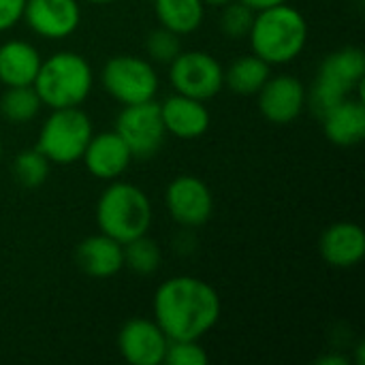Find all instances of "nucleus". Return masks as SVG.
<instances>
[{"instance_id":"a878e982","label":"nucleus","mask_w":365,"mask_h":365,"mask_svg":"<svg viewBox=\"0 0 365 365\" xmlns=\"http://www.w3.org/2000/svg\"><path fill=\"white\" fill-rule=\"evenodd\" d=\"M145 47H148L150 58L154 62H160V64H169L182 51L180 34H175L173 30H169L165 26H160V28L150 32Z\"/></svg>"},{"instance_id":"7c9ffc66","label":"nucleus","mask_w":365,"mask_h":365,"mask_svg":"<svg viewBox=\"0 0 365 365\" xmlns=\"http://www.w3.org/2000/svg\"><path fill=\"white\" fill-rule=\"evenodd\" d=\"M203 4H210V6H225L227 2H231V0H201Z\"/></svg>"},{"instance_id":"dca6fc26","label":"nucleus","mask_w":365,"mask_h":365,"mask_svg":"<svg viewBox=\"0 0 365 365\" xmlns=\"http://www.w3.org/2000/svg\"><path fill=\"white\" fill-rule=\"evenodd\" d=\"M321 257L331 267L349 269L361 263L365 257V233L357 222H336L321 235Z\"/></svg>"},{"instance_id":"c756f323","label":"nucleus","mask_w":365,"mask_h":365,"mask_svg":"<svg viewBox=\"0 0 365 365\" xmlns=\"http://www.w3.org/2000/svg\"><path fill=\"white\" fill-rule=\"evenodd\" d=\"M349 364V359L346 357H342V355H325V357H321L319 359V365H346Z\"/></svg>"},{"instance_id":"ddd939ff","label":"nucleus","mask_w":365,"mask_h":365,"mask_svg":"<svg viewBox=\"0 0 365 365\" xmlns=\"http://www.w3.org/2000/svg\"><path fill=\"white\" fill-rule=\"evenodd\" d=\"M257 96L263 118L274 124H289L306 109V86L293 75H269Z\"/></svg>"},{"instance_id":"423d86ee","label":"nucleus","mask_w":365,"mask_h":365,"mask_svg":"<svg viewBox=\"0 0 365 365\" xmlns=\"http://www.w3.org/2000/svg\"><path fill=\"white\" fill-rule=\"evenodd\" d=\"M92 120L79 107L51 109L41 126L36 150L53 165H73L92 139Z\"/></svg>"},{"instance_id":"2eb2a0df","label":"nucleus","mask_w":365,"mask_h":365,"mask_svg":"<svg viewBox=\"0 0 365 365\" xmlns=\"http://www.w3.org/2000/svg\"><path fill=\"white\" fill-rule=\"evenodd\" d=\"M160 118L167 135L178 139H197L210 128V111L205 103L180 92L167 96L160 103Z\"/></svg>"},{"instance_id":"5701e85b","label":"nucleus","mask_w":365,"mask_h":365,"mask_svg":"<svg viewBox=\"0 0 365 365\" xmlns=\"http://www.w3.org/2000/svg\"><path fill=\"white\" fill-rule=\"evenodd\" d=\"M160 261L163 252L158 244L148 237V233L124 244V267L139 276H152L160 267Z\"/></svg>"},{"instance_id":"1a4fd4ad","label":"nucleus","mask_w":365,"mask_h":365,"mask_svg":"<svg viewBox=\"0 0 365 365\" xmlns=\"http://www.w3.org/2000/svg\"><path fill=\"white\" fill-rule=\"evenodd\" d=\"M115 133L122 137L133 158L148 160L160 152L167 130L160 118V105L145 101L137 105H124L115 120Z\"/></svg>"},{"instance_id":"f257e3e1","label":"nucleus","mask_w":365,"mask_h":365,"mask_svg":"<svg viewBox=\"0 0 365 365\" xmlns=\"http://www.w3.org/2000/svg\"><path fill=\"white\" fill-rule=\"evenodd\" d=\"M154 321L169 340H201L220 319V297L195 276H173L154 293Z\"/></svg>"},{"instance_id":"7ed1b4c3","label":"nucleus","mask_w":365,"mask_h":365,"mask_svg":"<svg viewBox=\"0 0 365 365\" xmlns=\"http://www.w3.org/2000/svg\"><path fill=\"white\" fill-rule=\"evenodd\" d=\"M94 75L90 62L75 51H58L41 62L34 90L49 109L79 107L92 92Z\"/></svg>"},{"instance_id":"4be33fe9","label":"nucleus","mask_w":365,"mask_h":365,"mask_svg":"<svg viewBox=\"0 0 365 365\" xmlns=\"http://www.w3.org/2000/svg\"><path fill=\"white\" fill-rule=\"evenodd\" d=\"M43 103L34 86H11L0 98V113L13 124H24L36 118Z\"/></svg>"},{"instance_id":"c85d7f7f","label":"nucleus","mask_w":365,"mask_h":365,"mask_svg":"<svg viewBox=\"0 0 365 365\" xmlns=\"http://www.w3.org/2000/svg\"><path fill=\"white\" fill-rule=\"evenodd\" d=\"M240 2H244L246 6H250V9L257 13V11H263V9H272V6L284 4V2H289V0H240Z\"/></svg>"},{"instance_id":"cd10ccee","label":"nucleus","mask_w":365,"mask_h":365,"mask_svg":"<svg viewBox=\"0 0 365 365\" xmlns=\"http://www.w3.org/2000/svg\"><path fill=\"white\" fill-rule=\"evenodd\" d=\"M26 0H0V32L11 30L24 17Z\"/></svg>"},{"instance_id":"0eeeda50","label":"nucleus","mask_w":365,"mask_h":365,"mask_svg":"<svg viewBox=\"0 0 365 365\" xmlns=\"http://www.w3.org/2000/svg\"><path fill=\"white\" fill-rule=\"evenodd\" d=\"M103 88L122 105L154 101L158 92V75L150 60L139 56H113L101 71Z\"/></svg>"},{"instance_id":"20e7f679","label":"nucleus","mask_w":365,"mask_h":365,"mask_svg":"<svg viewBox=\"0 0 365 365\" xmlns=\"http://www.w3.org/2000/svg\"><path fill=\"white\" fill-rule=\"evenodd\" d=\"M96 225L101 233L124 246L126 242L148 233L152 225V203L139 186L111 180L98 197Z\"/></svg>"},{"instance_id":"473e14b6","label":"nucleus","mask_w":365,"mask_h":365,"mask_svg":"<svg viewBox=\"0 0 365 365\" xmlns=\"http://www.w3.org/2000/svg\"><path fill=\"white\" fill-rule=\"evenodd\" d=\"M0 160H2V141H0Z\"/></svg>"},{"instance_id":"412c9836","label":"nucleus","mask_w":365,"mask_h":365,"mask_svg":"<svg viewBox=\"0 0 365 365\" xmlns=\"http://www.w3.org/2000/svg\"><path fill=\"white\" fill-rule=\"evenodd\" d=\"M154 11L160 26L184 36L201 26L205 4L201 0H154Z\"/></svg>"},{"instance_id":"f3484780","label":"nucleus","mask_w":365,"mask_h":365,"mask_svg":"<svg viewBox=\"0 0 365 365\" xmlns=\"http://www.w3.org/2000/svg\"><path fill=\"white\" fill-rule=\"evenodd\" d=\"M75 263L90 278H111L124 267V246L105 233L90 235L79 242Z\"/></svg>"},{"instance_id":"aec40b11","label":"nucleus","mask_w":365,"mask_h":365,"mask_svg":"<svg viewBox=\"0 0 365 365\" xmlns=\"http://www.w3.org/2000/svg\"><path fill=\"white\" fill-rule=\"evenodd\" d=\"M272 75V64L261 60L257 53L240 56L225 71V86L237 96H257L263 83Z\"/></svg>"},{"instance_id":"4468645a","label":"nucleus","mask_w":365,"mask_h":365,"mask_svg":"<svg viewBox=\"0 0 365 365\" xmlns=\"http://www.w3.org/2000/svg\"><path fill=\"white\" fill-rule=\"evenodd\" d=\"M81 160L94 178L111 182L118 180L130 167L133 154L122 141V137L115 130H111L92 135L81 154Z\"/></svg>"},{"instance_id":"6e6552de","label":"nucleus","mask_w":365,"mask_h":365,"mask_svg":"<svg viewBox=\"0 0 365 365\" xmlns=\"http://www.w3.org/2000/svg\"><path fill=\"white\" fill-rule=\"evenodd\" d=\"M169 81L175 92L205 103L222 90L225 68L207 51H180L169 62Z\"/></svg>"},{"instance_id":"f8f14e48","label":"nucleus","mask_w":365,"mask_h":365,"mask_svg":"<svg viewBox=\"0 0 365 365\" xmlns=\"http://www.w3.org/2000/svg\"><path fill=\"white\" fill-rule=\"evenodd\" d=\"M21 19L34 34L58 41L79 28L81 6L77 0H26Z\"/></svg>"},{"instance_id":"bb28decb","label":"nucleus","mask_w":365,"mask_h":365,"mask_svg":"<svg viewBox=\"0 0 365 365\" xmlns=\"http://www.w3.org/2000/svg\"><path fill=\"white\" fill-rule=\"evenodd\" d=\"M167 365H205L207 353L199 344V340H169L167 353H165Z\"/></svg>"},{"instance_id":"b1692460","label":"nucleus","mask_w":365,"mask_h":365,"mask_svg":"<svg viewBox=\"0 0 365 365\" xmlns=\"http://www.w3.org/2000/svg\"><path fill=\"white\" fill-rule=\"evenodd\" d=\"M49 165L51 163L36 148L19 152L13 160V178L17 180V184L26 186V188H36L47 180Z\"/></svg>"},{"instance_id":"2f4dec72","label":"nucleus","mask_w":365,"mask_h":365,"mask_svg":"<svg viewBox=\"0 0 365 365\" xmlns=\"http://www.w3.org/2000/svg\"><path fill=\"white\" fill-rule=\"evenodd\" d=\"M90 4H109V2H115V0H86Z\"/></svg>"},{"instance_id":"393cba45","label":"nucleus","mask_w":365,"mask_h":365,"mask_svg":"<svg viewBox=\"0 0 365 365\" xmlns=\"http://www.w3.org/2000/svg\"><path fill=\"white\" fill-rule=\"evenodd\" d=\"M255 21V11L250 6H246L240 0H231L222 6V15H220V30L231 36V38H244L248 36L250 28Z\"/></svg>"},{"instance_id":"a211bd4d","label":"nucleus","mask_w":365,"mask_h":365,"mask_svg":"<svg viewBox=\"0 0 365 365\" xmlns=\"http://www.w3.org/2000/svg\"><path fill=\"white\" fill-rule=\"evenodd\" d=\"M325 137L338 148H355L365 139V105L361 98H344L321 115Z\"/></svg>"},{"instance_id":"9b49d317","label":"nucleus","mask_w":365,"mask_h":365,"mask_svg":"<svg viewBox=\"0 0 365 365\" xmlns=\"http://www.w3.org/2000/svg\"><path fill=\"white\" fill-rule=\"evenodd\" d=\"M167 346V334L150 319H130L118 334V351L130 365L165 364Z\"/></svg>"},{"instance_id":"6ab92c4d","label":"nucleus","mask_w":365,"mask_h":365,"mask_svg":"<svg viewBox=\"0 0 365 365\" xmlns=\"http://www.w3.org/2000/svg\"><path fill=\"white\" fill-rule=\"evenodd\" d=\"M41 53L34 45L11 38L0 45V81L11 86H32L41 68Z\"/></svg>"},{"instance_id":"9d476101","label":"nucleus","mask_w":365,"mask_h":365,"mask_svg":"<svg viewBox=\"0 0 365 365\" xmlns=\"http://www.w3.org/2000/svg\"><path fill=\"white\" fill-rule=\"evenodd\" d=\"M165 205L169 216L184 229H197L205 225L214 210V197L210 186L195 175L175 178L165 192Z\"/></svg>"},{"instance_id":"39448f33","label":"nucleus","mask_w":365,"mask_h":365,"mask_svg":"<svg viewBox=\"0 0 365 365\" xmlns=\"http://www.w3.org/2000/svg\"><path fill=\"white\" fill-rule=\"evenodd\" d=\"M364 77V51L359 47L338 49L321 62L312 88L306 90V105L321 118L334 105L349 98L355 88H361Z\"/></svg>"},{"instance_id":"f03ea898","label":"nucleus","mask_w":365,"mask_h":365,"mask_svg":"<svg viewBox=\"0 0 365 365\" xmlns=\"http://www.w3.org/2000/svg\"><path fill=\"white\" fill-rule=\"evenodd\" d=\"M248 38L252 53L267 64H289L306 47L308 21L295 6L284 2L257 11Z\"/></svg>"}]
</instances>
